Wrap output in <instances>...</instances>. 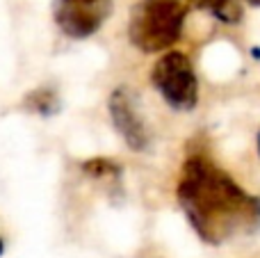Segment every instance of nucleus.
Masks as SVG:
<instances>
[{"label":"nucleus","instance_id":"obj_1","mask_svg":"<svg viewBox=\"0 0 260 258\" xmlns=\"http://www.w3.org/2000/svg\"><path fill=\"white\" fill-rule=\"evenodd\" d=\"M176 199L194 233L208 245H221L260 227V199L206 155L185 160Z\"/></svg>","mask_w":260,"mask_h":258},{"label":"nucleus","instance_id":"obj_2","mask_svg":"<svg viewBox=\"0 0 260 258\" xmlns=\"http://www.w3.org/2000/svg\"><path fill=\"white\" fill-rule=\"evenodd\" d=\"M185 18L183 0H139L130 12L128 39L142 53H162L180 39Z\"/></svg>","mask_w":260,"mask_h":258},{"label":"nucleus","instance_id":"obj_3","mask_svg":"<svg viewBox=\"0 0 260 258\" xmlns=\"http://www.w3.org/2000/svg\"><path fill=\"white\" fill-rule=\"evenodd\" d=\"M151 85L176 112H192L199 103V78L185 53L171 50L155 59Z\"/></svg>","mask_w":260,"mask_h":258},{"label":"nucleus","instance_id":"obj_4","mask_svg":"<svg viewBox=\"0 0 260 258\" xmlns=\"http://www.w3.org/2000/svg\"><path fill=\"white\" fill-rule=\"evenodd\" d=\"M112 0H55L53 18L71 39H87L108 23Z\"/></svg>","mask_w":260,"mask_h":258},{"label":"nucleus","instance_id":"obj_5","mask_svg":"<svg viewBox=\"0 0 260 258\" xmlns=\"http://www.w3.org/2000/svg\"><path fill=\"white\" fill-rule=\"evenodd\" d=\"M108 110H110L112 126L117 128L119 137L128 144V149L146 151L148 144H151V137H148V131H146L144 119L139 117L137 101H135L133 91H130L126 85L117 87V89L110 94Z\"/></svg>","mask_w":260,"mask_h":258},{"label":"nucleus","instance_id":"obj_6","mask_svg":"<svg viewBox=\"0 0 260 258\" xmlns=\"http://www.w3.org/2000/svg\"><path fill=\"white\" fill-rule=\"evenodd\" d=\"M187 3L226 25H238L242 21V5L238 0H187Z\"/></svg>","mask_w":260,"mask_h":258},{"label":"nucleus","instance_id":"obj_7","mask_svg":"<svg viewBox=\"0 0 260 258\" xmlns=\"http://www.w3.org/2000/svg\"><path fill=\"white\" fill-rule=\"evenodd\" d=\"M23 108L35 114H41V117H50V114L59 112L62 103H59L57 94L53 89H35L23 99Z\"/></svg>","mask_w":260,"mask_h":258},{"label":"nucleus","instance_id":"obj_8","mask_svg":"<svg viewBox=\"0 0 260 258\" xmlns=\"http://www.w3.org/2000/svg\"><path fill=\"white\" fill-rule=\"evenodd\" d=\"M82 172L89 174V176H110V174H119L121 169L110 158H94V160L82 163Z\"/></svg>","mask_w":260,"mask_h":258},{"label":"nucleus","instance_id":"obj_9","mask_svg":"<svg viewBox=\"0 0 260 258\" xmlns=\"http://www.w3.org/2000/svg\"><path fill=\"white\" fill-rule=\"evenodd\" d=\"M247 3H251V5H260V0H247Z\"/></svg>","mask_w":260,"mask_h":258},{"label":"nucleus","instance_id":"obj_10","mask_svg":"<svg viewBox=\"0 0 260 258\" xmlns=\"http://www.w3.org/2000/svg\"><path fill=\"white\" fill-rule=\"evenodd\" d=\"M258 155H260V133H258Z\"/></svg>","mask_w":260,"mask_h":258}]
</instances>
